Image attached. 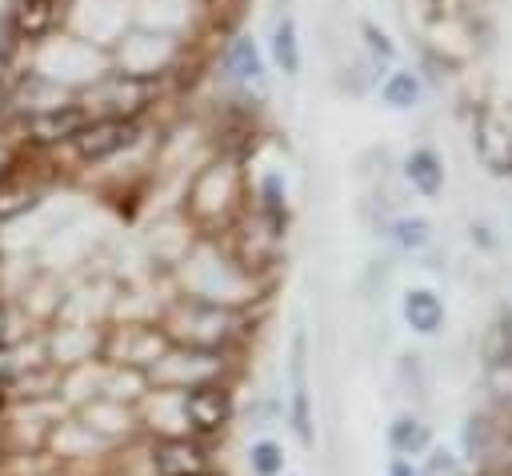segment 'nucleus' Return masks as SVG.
Here are the masks:
<instances>
[{
    "mask_svg": "<svg viewBox=\"0 0 512 476\" xmlns=\"http://www.w3.org/2000/svg\"><path fill=\"white\" fill-rule=\"evenodd\" d=\"M4 332H8V316H4V308H0V344H4Z\"/></svg>",
    "mask_w": 512,
    "mask_h": 476,
    "instance_id": "a211bd4d",
    "label": "nucleus"
},
{
    "mask_svg": "<svg viewBox=\"0 0 512 476\" xmlns=\"http://www.w3.org/2000/svg\"><path fill=\"white\" fill-rule=\"evenodd\" d=\"M424 444H428V432H424L420 420H408V416H404V420L392 424V448H396V452L408 456V452H420Z\"/></svg>",
    "mask_w": 512,
    "mask_h": 476,
    "instance_id": "9d476101",
    "label": "nucleus"
},
{
    "mask_svg": "<svg viewBox=\"0 0 512 476\" xmlns=\"http://www.w3.org/2000/svg\"><path fill=\"white\" fill-rule=\"evenodd\" d=\"M56 20V0H16L12 8V32L16 36H44Z\"/></svg>",
    "mask_w": 512,
    "mask_h": 476,
    "instance_id": "39448f33",
    "label": "nucleus"
},
{
    "mask_svg": "<svg viewBox=\"0 0 512 476\" xmlns=\"http://www.w3.org/2000/svg\"><path fill=\"white\" fill-rule=\"evenodd\" d=\"M392 476H412V468H408L404 460H396V464H392Z\"/></svg>",
    "mask_w": 512,
    "mask_h": 476,
    "instance_id": "f3484780",
    "label": "nucleus"
},
{
    "mask_svg": "<svg viewBox=\"0 0 512 476\" xmlns=\"http://www.w3.org/2000/svg\"><path fill=\"white\" fill-rule=\"evenodd\" d=\"M296 432L304 444H312L308 432V392H304V340H296Z\"/></svg>",
    "mask_w": 512,
    "mask_h": 476,
    "instance_id": "9b49d317",
    "label": "nucleus"
},
{
    "mask_svg": "<svg viewBox=\"0 0 512 476\" xmlns=\"http://www.w3.org/2000/svg\"><path fill=\"white\" fill-rule=\"evenodd\" d=\"M156 476H200L208 472V452L188 436H164L152 444Z\"/></svg>",
    "mask_w": 512,
    "mask_h": 476,
    "instance_id": "f03ea898",
    "label": "nucleus"
},
{
    "mask_svg": "<svg viewBox=\"0 0 512 476\" xmlns=\"http://www.w3.org/2000/svg\"><path fill=\"white\" fill-rule=\"evenodd\" d=\"M132 140H136V124L124 116H112L100 124H84L76 136V152H80V160H104V156L128 148Z\"/></svg>",
    "mask_w": 512,
    "mask_h": 476,
    "instance_id": "7ed1b4c3",
    "label": "nucleus"
},
{
    "mask_svg": "<svg viewBox=\"0 0 512 476\" xmlns=\"http://www.w3.org/2000/svg\"><path fill=\"white\" fill-rule=\"evenodd\" d=\"M248 460H252V472H256V476H280V468H284L280 444H272V440H260V444H252Z\"/></svg>",
    "mask_w": 512,
    "mask_h": 476,
    "instance_id": "f8f14e48",
    "label": "nucleus"
},
{
    "mask_svg": "<svg viewBox=\"0 0 512 476\" xmlns=\"http://www.w3.org/2000/svg\"><path fill=\"white\" fill-rule=\"evenodd\" d=\"M36 192H40V188L28 184L20 168H8V172L0 176V220H8V216H16V212H24L28 204H36Z\"/></svg>",
    "mask_w": 512,
    "mask_h": 476,
    "instance_id": "423d86ee",
    "label": "nucleus"
},
{
    "mask_svg": "<svg viewBox=\"0 0 512 476\" xmlns=\"http://www.w3.org/2000/svg\"><path fill=\"white\" fill-rule=\"evenodd\" d=\"M272 48H276V60H280V68H284V72H296V68H300L296 28H292V20H288V16L276 24V40H272Z\"/></svg>",
    "mask_w": 512,
    "mask_h": 476,
    "instance_id": "1a4fd4ad",
    "label": "nucleus"
},
{
    "mask_svg": "<svg viewBox=\"0 0 512 476\" xmlns=\"http://www.w3.org/2000/svg\"><path fill=\"white\" fill-rule=\"evenodd\" d=\"M384 100H388V104H396V108L412 104V100H416V80H412L408 72H396V76L384 84Z\"/></svg>",
    "mask_w": 512,
    "mask_h": 476,
    "instance_id": "4468645a",
    "label": "nucleus"
},
{
    "mask_svg": "<svg viewBox=\"0 0 512 476\" xmlns=\"http://www.w3.org/2000/svg\"><path fill=\"white\" fill-rule=\"evenodd\" d=\"M400 240L404 244H424V224L420 220H404L400 224Z\"/></svg>",
    "mask_w": 512,
    "mask_h": 476,
    "instance_id": "dca6fc26",
    "label": "nucleus"
},
{
    "mask_svg": "<svg viewBox=\"0 0 512 476\" xmlns=\"http://www.w3.org/2000/svg\"><path fill=\"white\" fill-rule=\"evenodd\" d=\"M404 316H408V324H412L416 332H436L440 320H444V308H440V300H436L432 292L416 288V292L404 296Z\"/></svg>",
    "mask_w": 512,
    "mask_h": 476,
    "instance_id": "0eeeda50",
    "label": "nucleus"
},
{
    "mask_svg": "<svg viewBox=\"0 0 512 476\" xmlns=\"http://www.w3.org/2000/svg\"><path fill=\"white\" fill-rule=\"evenodd\" d=\"M80 128H84V112L80 108H48V112H40V116H32L28 120V136L36 140V144H60V140H76L80 136Z\"/></svg>",
    "mask_w": 512,
    "mask_h": 476,
    "instance_id": "20e7f679",
    "label": "nucleus"
},
{
    "mask_svg": "<svg viewBox=\"0 0 512 476\" xmlns=\"http://www.w3.org/2000/svg\"><path fill=\"white\" fill-rule=\"evenodd\" d=\"M408 176H412V184H416L424 196H436V192H440V164H436L432 152H416V156L408 160Z\"/></svg>",
    "mask_w": 512,
    "mask_h": 476,
    "instance_id": "6e6552de",
    "label": "nucleus"
},
{
    "mask_svg": "<svg viewBox=\"0 0 512 476\" xmlns=\"http://www.w3.org/2000/svg\"><path fill=\"white\" fill-rule=\"evenodd\" d=\"M228 68H232L236 80H256V76H260V56H256V48H252L248 40H240V44L232 48V56H228Z\"/></svg>",
    "mask_w": 512,
    "mask_h": 476,
    "instance_id": "ddd939ff",
    "label": "nucleus"
},
{
    "mask_svg": "<svg viewBox=\"0 0 512 476\" xmlns=\"http://www.w3.org/2000/svg\"><path fill=\"white\" fill-rule=\"evenodd\" d=\"M12 376H16V360H12V352L0 344V392L12 384Z\"/></svg>",
    "mask_w": 512,
    "mask_h": 476,
    "instance_id": "2eb2a0df",
    "label": "nucleus"
},
{
    "mask_svg": "<svg viewBox=\"0 0 512 476\" xmlns=\"http://www.w3.org/2000/svg\"><path fill=\"white\" fill-rule=\"evenodd\" d=\"M200 476H216V472H200Z\"/></svg>",
    "mask_w": 512,
    "mask_h": 476,
    "instance_id": "6ab92c4d",
    "label": "nucleus"
},
{
    "mask_svg": "<svg viewBox=\"0 0 512 476\" xmlns=\"http://www.w3.org/2000/svg\"><path fill=\"white\" fill-rule=\"evenodd\" d=\"M228 416H232V396L220 384L204 380V384H192L184 392V420L196 432H220L228 424Z\"/></svg>",
    "mask_w": 512,
    "mask_h": 476,
    "instance_id": "f257e3e1",
    "label": "nucleus"
}]
</instances>
